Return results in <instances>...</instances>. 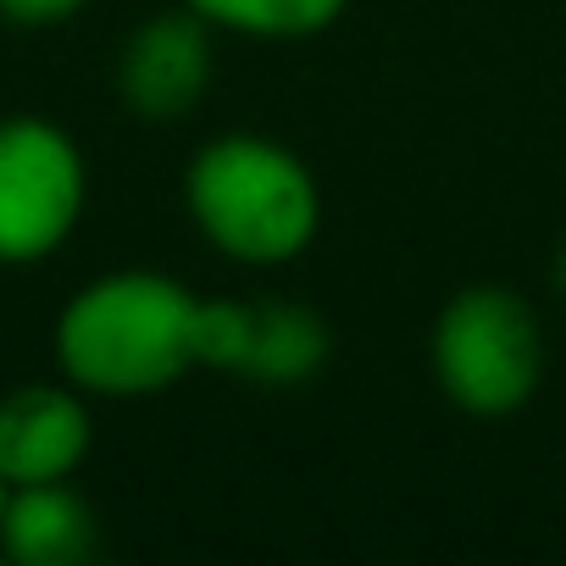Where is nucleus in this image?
I'll use <instances>...</instances> for the list:
<instances>
[{
    "label": "nucleus",
    "instance_id": "nucleus-4",
    "mask_svg": "<svg viewBox=\"0 0 566 566\" xmlns=\"http://www.w3.org/2000/svg\"><path fill=\"white\" fill-rule=\"evenodd\" d=\"M90 161L78 139L40 112L0 117V266L51 261L84 222Z\"/></svg>",
    "mask_w": 566,
    "mask_h": 566
},
{
    "label": "nucleus",
    "instance_id": "nucleus-6",
    "mask_svg": "<svg viewBox=\"0 0 566 566\" xmlns=\"http://www.w3.org/2000/svg\"><path fill=\"white\" fill-rule=\"evenodd\" d=\"M211 23L189 7L145 18L117 51V101L139 123H178L189 117L217 73Z\"/></svg>",
    "mask_w": 566,
    "mask_h": 566
},
{
    "label": "nucleus",
    "instance_id": "nucleus-8",
    "mask_svg": "<svg viewBox=\"0 0 566 566\" xmlns=\"http://www.w3.org/2000/svg\"><path fill=\"white\" fill-rule=\"evenodd\" d=\"M95 555H101V516L73 489V478L7 489L0 560H12V566H84Z\"/></svg>",
    "mask_w": 566,
    "mask_h": 566
},
{
    "label": "nucleus",
    "instance_id": "nucleus-12",
    "mask_svg": "<svg viewBox=\"0 0 566 566\" xmlns=\"http://www.w3.org/2000/svg\"><path fill=\"white\" fill-rule=\"evenodd\" d=\"M7 489H12V483H7V478H0V511H7Z\"/></svg>",
    "mask_w": 566,
    "mask_h": 566
},
{
    "label": "nucleus",
    "instance_id": "nucleus-1",
    "mask_svg": "<svg viewBox=\"0 0 566 566\" xmlns=\"http://www.w3.org/2000/svg\"><path fill=\"white\" fill-rule=\"evenodd\" d=\"M200 295L156 266L101 272L62 301L51 323L56 373L90 400H150L184 384L195 361Z\"/></svg>",
    "mask_w": 566,
    "mask_h": 566
},
{
    "label": "nucleus",
    "instance_id": "nucleus-10",
    "mask_svg": "<svg viewBox=\"0 0 566 566\" xmlns=\"http://www.w3.org/2000/svg\"><path fill=\"white\" fill-rule=\"evenodd\" d=\"M95 0H0V23L12 29H56L73 23L78 12H90Z\"/></svg>",
    "mask_w": 566,
    "mask_h": 566
},
{
    "label": "nucleus",
    "instance_id": "nucleus-7",
    "mask_svg": "<svg viewBox=\"0 0 566 566\" xmlns=\"http://www.w3.org/2000/svg\"><path fill=\"white\" fill-rule=\"evenodd\" d=\"M95 450L90 395L67 378L56 384H18L0 395V478L18 483H62Z\"/></svg>",
    "mask_w": 566,
    "mask_h": 566
},
{
    "label": "nucleus",
    "instance_id": "nucleus-9",
    "mask_svg": "<svg viewBox=\"0 0 566 566\" xmlns=\"http://www.w3.org/2000/svg\"><path fill=\"white\" fill-rule=\"evenodd\" d=\"M184 7L200 12L217 34L290 45V40L328 34L350 12V0H184Z\"/></svg>",
    "mask_w": 566,
    "mask_h": 566
},
{
    "label": "nucleus",
    "instance_id": "nucleus-11",
    "mask_svg": "<svg viewBox=\"0 0 566 566\" xmlns=\"http://www.w3.org/2000/svg\"><path fill=\"white\" fill-rule=\"evenodd\" d=\"M549 283H555V295L566 301V244L555 250V261H549Z\"/></svg>",
    "mask_w": 566,
    "mask_h": 566
},
{
    "label": "nucleus",
    "instance_id": "nucleus-3",
    "mask_svg": "<svg viewBox=\"0 0 566 566\" xmlns=\"http://www.w3.org/2000/svg\"><path fill=\"white\" fill-rule=\"evenodd\" d=\"M428 367L439 395L478 422L516 417L544 378L538 312L511 283H467L455 290L428 334Z\"/></svg>",
    "mask_w": 566,
    "mask_h": 566
},
{
    "label": "nucleus",
    "instance_id": "nucleus-5",
    "mask_svg": "<svg viewBox=\"0 0 566 566\" xmlns=\"http://www.w3.org/2000/svg\"><path fill=\"white\" fill-rule=\"evenodd\" d=\"M334 356V328L306 301H239V295H200L195 312V361L255 389H301Z\"/></svg>",
    "mask_w": 566,
    "mask_h": 566
},
{
    "label": "nucleus",
    "instance_id": "nucleus-2",
    "mask_svg": "<svg viewBox=\"0 0 566 566\" xmlns=\"http://www.w3.org/2000/svg\"><path fill=\"white\" fill-rule=\"evenodd\" d=\"M184 211L217 255L272 272L317 244L323 184L283 139L217 134L184 167Z\"/></svg>",
    "mask_w": 566,
    "mask_h": 566
}]
</instances>
